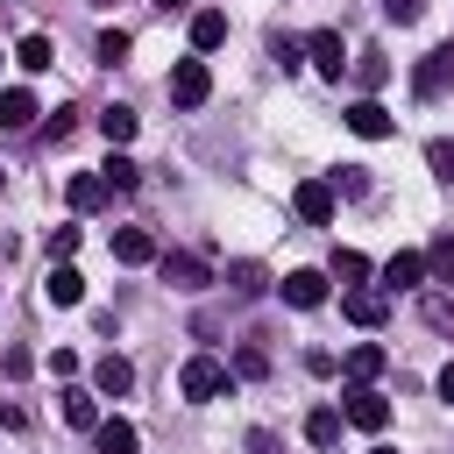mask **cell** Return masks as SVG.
I'll use <instances>...</instances> for the list:
<instances>
[{"label":"cell","mask_w":454,"mask_h":454,"mask_svg":"<svg viewBox=\"0 0 454 454\" xmlns=\"http://www.w3.org/2000/svg\"><path fill=\"white\" fill-rule=\"evenodd\" d=\"M177 390H184L192 404H213V397H227V390H234V369H227L220 355H192V362L177 369Z\"/></svg>","instance_id":"1"},{"label":"cell","mask_w":454,"mask_h":454,"mask_svg":"<svg viewBox=\"0 0 454 454\" xmlns=\"http://www.w3.org/2000/svg\"><path fill=\"white\" fill-rule=\"evenodd\" d=\"M340 419H348L355 433H383V426H390V397H383L376 383H355L348 404H340Z\"/></svg>","instance_id":"2"},{"label":"cell","mask_w":454,"mask_h":454,"mask_svg":"<svg viewBox=\"0 0 454 454\" xmlns=\"http://www.w3.org/2000/svg\"><path fill=\"white\" fill-rule=\"evenodd\" d=\"M156 270H163V284H170V291H206V284H213L206 255H192V248H170V255H156Z\"/></svg>","instance_id":"3"},{"label":"cell","mask_w":454,"mask_h":454,"mask_svg":"<svg viewBox=\"0 0 454 454\" xmlns=\"http://www.w3.org/2000/svg\"><path fill=\"white\" fill-rule=\"evenodd\" d=\"M206 92H213L206 57H177V71H170V99H177V106H206Z\"/></svg>","instance_id":"4"},{"label":"cell","mask_w":454,"mask_h":454,"mask_svg":"<svg viewBox=\"0 0 454 454\" xmlns=\"http://www.w3.org/2000/svg\"><path fill=\"white\" fill-rule=\"evenodd\" d=\"M447 85H454V43H447V50H426L419 71H411V92H419V99H440Z\"/></svg>","instance_id":"5"},{"label":"cell","mask_w":454,"mask_h":454,"mask_svg":"<svg viewBox=\"0 0 454 454\" xmlns=\"http://www.w3.org/2000/svg\"><path fill=\"white\" fill-rule=\"evenodd\" d=\"M291 206H298L305 227H333V184H326V177H305V184L291 192Z\"/></svg>","instance_id":"6"},{"label":"cell","mask_w":454,"mask_h":454,"mask_svg":"<svg viewBox=\"0 0 454 454\" xmlns=\"http://www.w3.org/2000/svg\"><path fill=\"white\" fill-rule=\"evenodd\" d=\"M305 57H312V71H319V78H333V85H340L348 50H340V35H333V28H312V35H305Z\"/></svg>","instance_id":"7"},{"label":"cell","mask_w":454,"mask_h":454,"mask_svg":"<svg viewBox=\"0 0 454 454\" xmlns=\"http://www.w3.org/2000/svg\"><path fill=\"white\" fill-rule=\"evenodd\" d=\"M340 312H348L355 326H383V319H390V291H369V284H348V298H340Z\"/></svg>","instance_id":"8"},{"label":"cell","mask_w":454,"mask_h":454,"mask_svg":"<svg viewBox=\"0 0 454 454\" xmlns=\"http://www.w3.org/2000/svg\"><path fill=\"white\" fill-rule=\"evenodd\" d=\"M43 298H50V305H85V277H78V262H71V255H64V262H50Z\"/></svg>","instance_id":"9"},{"label":"cell","mask_w":454,"mask_h":454,"mask_svg":"<svg viewBox=\"0 0 454 454\" xmlns=\"http://www.w3.org/2000/svg\"><path fill=\"white\" fill-rule=\"evenodd\" d=\"M92 390H99V397H121V390H135V362L106 348V355L92 362Z\"/></svg>","instance_id":"10"},{"label":"cell","mask_w":454,"mask_h":454,"mask_svg":"<svg viewBox=\"0 0 454 454\" xmlns=\"http://www.w3.org/2000/svg\"><path fill=\"white\" fill-rule=\"evenodd\" d=\"M419 284H426V255L419 248H397L383 262V291H419Z\"/></svg>","instance_id":"11"},{"label":"cell","mask_w":454,"mask_h":454,"mask_svg":"<svg viewBox=\"0 0 454 454\" xmlns=\"http://www.w3.org/2000/svg\"><path fill=\"white\" fill-rule=\"evenodd\" d=\"M64 199H71V213H92V206H106V199H114V184H106L99 170H78V177L64 184Z\"/></svg>","instance_id":"12"},{"label":"cell","mask_w":454,"mask_h":454,"mask_svg":"<svg viewBox=\"0 0 454 454\" xmlns=\"http://www.w3.org/2000/svg\"><path fill=\"white\" fill-rule=\"evenodd\" d=\"M284 305H298V312L326 305V277H319V270H291V277H284Z\"/></svg>","instance_id":"13"},{"label":"cell","mask_w":454,"mask_h":454,"mask_svg":"<svg viewBox=\"0 0 454 454\" xmlns=\"http://www.w3.org/2000/svg\"><path fill=\"white\" fill-rule=\"evenodd\" d=\"M348 128H355V135H362V142H383V135H390V128H397V121H390V114H383V106H376V99H355V106H348Z\"/></svg>","instance_id":"14"},{"label":"cell","mask_w":454,"mask_h":454,"mask_svg":"<svg viewBox=\"0 0 454 454\" xmlns=\"http://www.w3.org/2000/svg\"><path fill=\"white\" fill-rule=\"evenodd\" d=\"M383 362H390V355H383V348H376V340H355V348H348V362H340V369H348V383H376V376H383Z\"/></svg>","instance_id":"15"},{"label":"cell","mask_w":454,"mask_h":454,"mask_svg":"<svg viewBox=\"0 0 454 454\" xmlns=\"http://www.w3.org/2000/svg\"><path fill=\"white\" fill-rule=\"evenodd\" d=\"M220 43H227V14H220V7H199V14H192V50L206 57V50H220Z\"/></svg>","instance_id":"16"},{"label":"cell","mask_w":454,"mask_h":454,"mask_svg":"<svg viewBox=\"0 0 454 454\" xmlns=\"http://www.w3.org/2000/svg\"><path fill=\"white\" fill-rule=\"evenodd\" d=\"M114 262H156L149 227H114Z\"/></svg>","instance_id":"17"},{"label":"cell","mask_w":454,"mask_h":454,"mask_svg":"<svg viewBox=\"0 0 454 454\" xmlns=\"http://www.w3.org/2000/svg\"><path fill=\"white\" fill-rule=\"evenodd\" d=\"M35 114H43V106H35L28 85H7V92H0V128H28Z\"/></svg>","instance_id":"18"},{"label":"cell","mask_w":454,"mask_h":454,"mask_svg":"<svg viewBox=\"0 0 454 454\" xmlns=\"http://www.w3.org/2000/svg\"><path fill=\"white\" fill-rule=\"evenodd\" d=\"M92 447H99V454H135L142 440H135L128 419H99V426H92Z\"/></svg>","instance_id":"19"},{"label":"cell","mask_w":454,"mask_h":454,"mask_svg":"<svg viewBox=\"0 0 454 454\" xmlns=\"http://www.w3.org/2000/svg\"><path fill=\"white\" fill-rule=\"evenodd\" d=\"M135 128H142V114H135V106H106V114H99V135H106L114 149H128V142H135Z\"/></svg>","instance_id":"20"},{"label":"cell","mask_w":454,"mask_h":454,"mask_svg":"<svg viewBox=\"0 0 454 454\" xmlns=\"http://www.w3.org/2000/svg\"><path fill=\"white\" fill-rule=\"evenodd\" d=\"M227 291H234V298H262V291H270V270H262V262H227Z\"/></svg>","instance_id":"21"},{"label":"cell","mask_w":454,"mask_h":454,"mask_svg":"<svg viewBox=\"0 0 454 454\" xmlns=\"http://www.w3.org/2000/svg\"><path fill=\"white\" fill-rule=\"evenodd\" d=\"M92 397H99V390H78V383H71V390H64V426L92 433V426H99V404H92Z\"/></svg>","instance_id":"22"},{"label":"cell","mask_w":454,"mask_h":454,"mask_svg":"<svg viewBox=\"0 0 454 454\" xmlns=\"http://www.w3.org/2000/svg\"><path fill=\"white\" fill-rule=\"evenodd\" d=\"M99 177H106V184H114V192H135V184H142V163H135V156H128V149H114V156H106V163H99Z\"/></svg>","instance_id":"23"},{"label":"cell","mask_w":454,"mask_h":454,"mask_svg":"<svg viewBox=\"0 0 454 454\" xmlns=\"http://www.w3.org/2000/svg\"><path fill=\"white\" fill-rule=\"evenodd\" d=\"M14 64H21V71H50V64H57L50 35H21V43H14Z\"/></svg>","instance_id":"24"},{"label":"cell","mask_w":454,"mask_h":454,"mask_svg":"<svg viewBox=\"0 0 454 454\" xmlns=\"http://www.w3.org/2000/svg\"><path fill=\"white\" fill-rule=\"evenodd\" d=\"M348 71L362 78V92H376V85L390 78V64H383V50H355V57H348Z\"/></svg>","instance_id":"25"},{"label":"cell","mask_w":454,"mask_h":454,"mask_svg":"<svg viewBox=\"0 0 454 454\" xmlns=\"http://www.w3.org/2000/svg\"><path fill=\"white\" fill-rule=\"evenodd\" d=\"M340 426H348V419H340L333 404H319V411L305 419V440H312V447H333V440H340Z\"/></svg>","instance_id":"26"},{"label":"cell","mask_w":454,"mask_h":454,"mask_svg":"<svg viewBox=\"0 0 454 454\" xmlns=\"http://www.w3.org/2000/svg\"><path fill=\"white\" fill-rule=\"evenodd\" d=\"M419 312H426V326H433V333H454V291H426V298H419Z\"/></svg>","instance_id":"27"},{"label":"cell","mask_w":454,"mask_h":454,"mask_svg":"<svg viewBox=\"0 0 454 454\" xmlns=\"http://www.w3.org/2000/svg\"><path fill=\"white\" fill-rule=\"evenodd\" d=\"M426 277H433V284H454V234H433V248H426Z\"/></svg>","instance_id":"28"},{"label":"cell","mask_w":454,"mask_h":454,"mask_svg":"<svg viewBox=\"0 0 454 454\" xmlns=\"http://www.w3.org/2000/svg\"><path fill=\"white\" fill-rule=\"evenodd\" d=\"M326 270H333L340 284H362V277H369V255H355V248H333V262H326Z\"/></svg>","instance_id":"29"},{"label":"cell","mask_w":454,"mask_h":454,"mask_svg":"<svg viewBox=\"0 0 454 454\" xmlns=\"http://www.w3.org/2000/svg\"><path fill=\"white\" fill-rule=\"evenodd\" d=\"M426 163H433V177H440V184H454V142H447V135H433V142H426Z\"/></svg>","instance_id":"30"},{"label":"cell","mask_w":454,"mask_h":454,"mask_svg":"<svg viewBox=\"0 0 454 454\" xmlns=\"http://www.w3.org/2000/svg\"><path fill=\"white\" fill-rule=\"evenodd\" d=\"M128 50H135V43H128V28H106L92 57H99V64H128Z\"/></svg>","instance_id":"31"},{"label":"cell","mask_w":454,"mask_h":454,"mask_svg":"<svg viewBox=\"0 0 454 454\" xmlns=\"http://www.w3.org/2000/svg\"><path fill=\"white\" fill-rule=\"evenodd\" d=\"M270 57H277V71L291 78V71L305 64V43H291V35H277V43H270Z\"/></svg>","instance_id":"32"},{"label":"cell","mask_w":454,"mask_h":454,"mask_svg":"<svg viewBox=\"0 0 454 454\" xmlns=\"http://www.w3.org/2000/svg\"><path fill=\"white\" fill-rule=\"evenodd\" d=\"M234 376H248V383H255V376H270V355H262V348L248 340V348L234 355Z\"/></svg>","instance_id":"33"},{"label":"cell","mask_w":454,"mask_h":454,"mask_svg":"<svg viewBox=\"0 0 454 454\" xmlns=\"http://www.w3.org/2000/svg\"><path fill=\"white\" fill-rule=\"evenodd\" d=\"M71 128H78V106H50V121H43V135H50V142H64Z\"/></svg>","instance_id":"34"},{"label":"cell","mask_w":454,"mask_h":454,"mask_svg":"<svg viewBox=\"0 0 454 454\" xmlns=\"http://www.w3.org/2000/svg\"><path fill=\"white\" fill-rule=\"evenodd\" d=\"M78 248V227H50V262H64Z\"/></svg>","instance_id":"35"},{"label":"cell","mask_w":454,"mask_h":454,"mask_svg":"<svg viewBox=\"0 0 454 454\" xmlns=\"http://www.w3.org/2000/svg\"><path fill=\"white\" fill-rule=\"evenodd\" d=\"M248 454H284V440H277L270 426H255V433H248Z\"/></svg>","instance_id":"36"},{"label":"cell","mask_w":454,"mask_h":454,"mask_svg":"<svg viewBox=\"0 0 454 454\" xmlns=\"http://www.w3.org/2000/svg\"><path fill=\"white\" fill-rule=\"evenodd\" d=\"M383 14H390V21H419V14H426V0H383Z\"/></svg>","instance_id":"37"},{"label":"cell","mask_w":454,"mask_h":454,"mask_svg":"<svg viewBox=\"0 0 454 454\" xmlns=\"http://www.w3.org/2000/svg\"><path fill=\"white\" fill-rule=\"evenodd\" d=\"M50 376H78V355L71 348H50Z\"/></svg>","instance_id":"38"},{"label":"cell","mask_w":454,"mask_h":454,"mask_svg":"<svg viewBox=\"0 0 454 454\" xmlns=\"http://www.w3.org/2000/svg\"><path fill=\"white\" fill-rule=\"evenodd\" d=\"M440 397H447V404H454V362H447V369H440Z\"/></svg>","instance_id":"39"},{"label":"cell","mask_w":454,"mask_h":454,"mask_svg":"<svg viewBox=\"0 0 454 454\" xmlns=\"http://www.w3.org/2000/svg\"><path fill=\"white\" fill-rule=\"evenodd\" d=\"M156 7H163V14H184V0H156Z\"/></svg>","instance_id":"40"},{"label":"cell","mask_w":454,"mask_h":454,"mask_svg":"<svg viewBox=\"0 0 454 454\" xmlns=\"http://www.w3.org/2000/svg\"><path fill=\"white\" fill-rule=\"evenodd\" d=\"M369 454H397V447H369Z\"/></svg>","instance_id":"41"},{"label":"cell","mask_w":454,"mask_h":454,"mask_svg":"<svg viewBox=\"0 0 454 454\" xmlns=\"http://www.w3.org/2000/svg\"><path fill=\"white\" fill-rule=\"evenodd\" d=\"M7 419H14V411H0V426H7Z\"/></svg>","instance_id":"42"}]
</instances>
